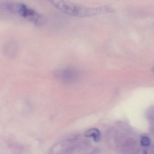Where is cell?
<instances>
[{
  "mask_svg": "<svg viewBox=\"0 0 154 154\" xmlns=\"http://www.w3.org/2000/svg\"><path fill=\"white\" fill-rule=\"evenodd\" d=\"M51 5L63 13L78 18H86L102 14L109 13L111 8L105 6L87 7L77 4L69 0H46Z\"/></svg>",
  "mask_w": 154,
  "mask_h": 154,
  "instance_id": "obj_1",
  "label": "cell"
},
{
  "mask_svg": "<svg viewBox=\"0 0 154 154\" xmlns=\"http://www.w3.org/2000/svg\"><path fill=\"white\" fill-rule=\"evenodd\" d=\"M5 9L13 14L20 16L36 26L43 25L45 18L35 10L22 3L10 2L4 4Z\"/></svg>",
  "mask_w": 154,
  "mask_h": 154,
  "instance_id": "obj_2",
  "label": "cell"
},
{
  "mask_svg": "<svg viewBox=\"0 0 154 154\" xmlns=\"http://www.w3.org/2000/svg\"><path fill=\"white\" fill-rule=\"evenodd\" d=\"M77 144V139L76 137L63 139L53 146L50 151V154H70Z\"/></svg>",
  "mask_w": 154,
  "mask_h": 154,
  "instance_id": "obj_3",
  "label": "cell"
},
{
  "mask_svg": "<svg viewBox=\"0 0 154 154\" xmlns=\"http://www.w3.org/2000/svg\"><path fill=\"white\" fill-rule=\"evenodd\" d=\"M85 136L87 137H92L95 142H98L100 139V133L97 128H91L85 133Z\"/></svg>",
  "mask_w": 154,
  "mask_h": 154,
  "instance_id": "obj_4",
  "label": "cell"
},
{
  "mask_svg": "<svg viewBox=\"0 0 154 154\" xmlns=\"http://www.w3.org/2000/svg\"><path fill=\"white\" fill-rule=\"evenodd\" d=\"M141 143L143 146H148L151 144V140L148 137H143L141 139Z\"/></svg>",
  "mask_w": 154,
  "mask_h": 154,
  "instance_id": "obj_5",
  "label": "cell"
}]
</instances>
